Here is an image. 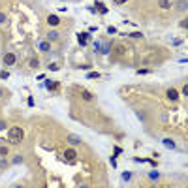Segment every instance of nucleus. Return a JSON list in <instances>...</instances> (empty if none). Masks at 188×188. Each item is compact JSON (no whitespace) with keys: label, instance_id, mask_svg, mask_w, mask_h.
Listing matches in <instances>:
<instances>
[{"label":"nucleus","instance_id":"7ed1b4c3","mask_svg":"<svg viewBox=\"0 0 188 188\" xmlns=\"http://www.w3.org/2000/svg\"><path fill=\"white\" fill-rule=\"evenodd\" d=\"M15 60H17V58H15V55L13 53H8L6 57H4V64H6V66H13Z\"/></svg>","mask_w":188,"mask_h":188},{"label":"nucleus","instance_id":"9d476101","mask_svg":"<svg viewBox=\"0 0 188 188\" xmlns=\"http://www.w3.org/2000/svg\"><path fill=\"white\" fill-rule=\"evenodd\" d=\"M164 145H167V147H171V149H175V143L171 139H164Z\"/></svg>","mask_w":188,"mask_h":188},{"label":"nucleus","instance_id":"39448f33","mask_svg":"<svg viewBox=\"0 0 188 188\" xmlns=\"http://www.w3.org/2000/svg\"><path fill=\"white\" fill-rule=\"evenodd\" d=\"M167 98L169 100H179V92H177L175 89H169L167 90Z\"/></svg>","mask_w":188,"mask_h":188},{"label":"nucleus","instance_id":"ddd939ff","mask_svg":"<svg viewBox=\"0 0 188 188\" xmlns=\"http://www.w3.org/2000/svg\"><path fill=\"white\" fill-rule=\"evenodd\" d=\"M38 64H40L38 60H36V58H32V62H30V66H32V68H38Z\"/></svg>","mask_w":188,"mask_h":188},{"label":"nucleus","instance_id":"aec40b11","mask_svg":"<svg viewBox=\"0 0 188 188\" xmlns=\"http://www.w3.org/2000/svg\"><path fill=\"white\" fill-rule=\"evenodd\" d=\"M0 94H2V89H0Z\"/></svg>","mask_w":188,"mask_h":188},{"label":"nucleus","instance_id":"f03ea898","mask_svg":"<svg viewBox=\"0 0 188 188\" xmlns=\"http://www.w3.org/2000/svg\"><path fill=\"white\" fill-rule=\"evenodd\" d=\"M75 158H77V151L75 149H66L64 151V160L66 162H75Z\"/></svg>","mask_w":188,"mask_h":188},{"label":"nucleus","instance_id":"a211bd4d","mask_svg":"<svg viewBox=\"0 0 188 188\" xmlns=\"http://www.w3.org/2000/svg\"><path fill=\"white\" fill-rule=\"evenodd\" d=\"M6 21V17H4V13H0V23H4Z\"/></svg>","mask_w":188,"mask_h":188},{"label":"nucleus","instance_id":"6e6552de","mask_svg":"<svg viewBox=\"0 0 188 188\" xmlns=\"http://www.w3.org/2000/svg\"><path fill=\"white\" fill-rule=\"evenodd\" d=\"M49 47H51V45H49L47 42H42V43H40V49H42V51H49Z\"/></svg>","mask_w":188,"mask_h":188},{"label":"nucleus","instance_id":"f8f14e48","mask_svg":"<svg viewBox=\"0 0 188 188\" xmlns=\"http://www.w3.org/2000/svg\"><path fill=\"white\" fill-rule=\"evenodd\" d=\"M0 154H2V156L8 154V149H6V147H0Z\"/></svg>","mask_w":188,"mask_h":188},{"label":"nucleus","instance_id":"423d86ee","mask_svg":"<svg viewBox=\"0 0 188 188\" xmlns=\"http://www.w3.org/2000/svg\"><path fill=\"white\" fill-rule=\"evenodd\" d=\"M79 94H81V96H83V98H85V100H92V94H89V92H87V90H83V89H79Z\"/></svg>","mask_w":188,"mask_h":188},{"label":"nucleus","instance_id":"0eeeda50","mask_svg":"<svg viewBox=\"0 0 188 188\" xmlns=\"http://www.w3.org/2000/svg\"><path fill=\"white\" fill-rule=\"evenodd\" d=\"M158 4H160V8H166V9H167V8L171 6V0H160Z\"/></svg>","mask_w":188,"mask_h":188},{"label":"nucleus","instance_id":"dca6fc26","mask_svg":"<svg viewBox=\"0 0 188 188\" xmlns=\"http://www.w3.org/2000/svg\"><path fill=\"white\" fill-rule=\"evenodd\" d=\"M107 32H109V34H115V32H117V28H115V27H109V28H107Z\"/></svg>","mask_w":188,"mask_h":188},{"label":"nucleus","instance_id":"4468645a","mask_svg":"<svg viewBox=\"0 0 188 188\" xmlns=\"http://www.w3.org/2000/svg\"><path fill=\"white\" fill-rule=\"evenodd\" d=\"M0 77H2V79H8L9 73H8V72H2V73H0Z\"/></svg>","mask_w":188,"mask_h":188},{"label":"nucleus","instance_id":"9b49d317","mask_svg":"<svg viewBox=\"0 0 188 188\" xmlns=\"http://www.w3.org/2000/svg\"><path fill=\"white\" fill-rule=\"evenodd\" d=\"M47 87H49V89H57L58 83H51V81H47Z\"/></svg>","mask_w":188,"mask_h":188},{"label":"nucleus","instance_id":"2eb2a0df","mask_svg":"<svg viewBox=\"0 0 188 188\" xmlns=\"http://www.w3.org/2000/svg\"><path fill=\"white\" fill-rule=\"evenodd\" d=\"M89 77H92V79H96V77H100V73H96V72H90V75Z\"/></svg>","mask_w":188,"mask_h":188},{"label":"nucleus","instance_id":"20e7f679","mask_svg":"<svg viewBox=\"0 0 188 188\" xmlns=\"http://www.w3.org/2000/svg\"><path fill=\"white\" fill-rule=\"evenodd\" d=\"M47 23L51 24V27H57V24L60 23V17H58V15H49V19H47Z\"/></svg>","mask_w":188,"mask_h":188},{"label":"nucleus","instance_id":"f3484780","mask_svg":"<svg viewBox=\"0 0 188 188\" xmlns=\"http://www.w3.org/2000/svg\"><path fill=\"white\" fill-rule=\"evenodd\" d=\"M181 27H182V28H186V27H188V21H186V19H182V23H181Z\"/></svg>","mask_w":188,"mask_h":188},{"label":"nucleus","instance_id":"6ab92c4d","mask_svg":"<svg viewBox=\"0 0 188 188\" xmlns=\"http://www.w3.org/2000/svg\"><path fill=\"white\" fill-rule=\"evenodd\" d=\"M126 0H115V4H124Z\"/></svg>","mask_w":188,"mask_h":188},{"label":"nucleus","instance_id":"1a4fd4ad","mask_svg":"<svg viewBox=\"0 0 188 188\" xmlns=\"http://www.w3.org/2000/svg\"><path fill=\"white\" fill-rule=\"evenodd\" d=\"M96 6H98V9H100L102 13H107V8H105L104 4H100V2H98V4H96Z\"/></svg>","mask_w":188,"mask_h":188},{"label":"nucleus","instance_id":"f257e3e1","mask_svg":"<svg viewBox=\"0 0 188 188\" xmlns=\"http://www.w3.org/2000/svg\"><path fill=\"white\" fill-rule=\"evenodd\" d=\"M8 139H9V143H21V141L24 139V132L23 128H19V126H15V128H9L8 132Z\"/></svg>","mask_w":188,"mask_h":188}]
</instances>
